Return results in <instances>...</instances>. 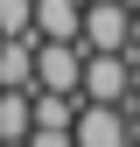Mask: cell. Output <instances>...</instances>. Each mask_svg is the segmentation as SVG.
<instances>
[{"instance_id": "cell-1", "label": "cell", "mask_w": 140, "mask_h": 147, "mask_svg": "<svg viewBox=\"0 0 140 147\" xmlns=\"http://www.w3.org/2000/svg\"><path fill=\"white\" fill-rule=\"evenodd\" d=\"M133 35H140V21H133L126 0H84V28H77L84 56H98V49H133Z\"/></svg>"}, {"instance_id": "cell-2", "label": "cell", "mask_w": 140, "mask_h": 147, "mask_svg": "<svg viewBox=\"0 0 140 147\" xmlns=\"http://www.w3.org/2000/svg\"><path fill=\"white\" fill-rule=\"evenodd\" d=\"M133 84H140V70H133L126 49H98V56H84V84H77V91H84L91 105H126Z\"/></svg>"}, {"instance_id": "cell-3", "label": "cell", "mask_w": 140, "mask_h": 147, "mask_svg": "<svg viewBox=\"0 0 140 147\" xmlns=\"http://www.w3.org/2000/svg\"><path fill=\"white\" fill-rule=\"evenodd\" d=\"M70 133H77V147H133V119H126V105H91L84 98Z\"/></svg>"}, {"instance_id": "cell-4", "label": "cell", "mask_w": 140, "mask_h": 147, "mask_svg": "<svg viewBox=\"0 0 140 147\" xmlns=\"http://www.w3.org/2000/svg\"><path fill=\"white\" fill-rule=\"evenodd\" d=\"M35 84L42 91H77L84 84V49L77 42H35Z\"/></svg>"}, {"instance_id": "cell-5", "label": "cell", "mask_w": 140, "mask_h": 147, "mask_svg": "<svg viewBox=\"0 0 140 147\" xmlns=\"http://www.w3.org/2000/svg\"><path fill=\"white\" fill-rule=\"evenodd\" d=\"M0 91H35V35H0Z\"/></svg>"}, {"instance_id": "cell-6", "label": "cell", "mask_w": 140, "mask_h": 147, "mask_svg": "<svg viewBox=\"0 0 140 147\" xmlns=\"http://www.w3.org/2000/svg\"><path fill=\"white\" fill-rule=\"evenodd\" d=\"M84 28V0H35V35L42 42H77Z\"/></svg>"}, {"instance_id": "cell-7", "label": "cell", "mask_w": 140, "mask_h": 147, "mask_svg": "<svg viewBox=\"0 0 140 147\" xmlns=\"http://www.w3.org/2000/svg\"><path fill=\"white\" fill-rule=\"evenodd\" d=\"M84 112V91H42L35 84V126H77Z\"/></svg>"}, {"instance_id": "cell-8", "label": "cell", "mask_w": 140, "mask_h": 147, "mask_svg": "<svg viewBox=\"0 0 140 147\" xmlns=\"http://www.w3.org/2000/svg\"><path fill=\"white\" fill-rule=\"evenodd\" d=\"M35 126V91H0V140H28Z\"/></svg>"}, {"instance_id": "cell-9", "label": "cell", "mask_w": 140, "mask_h": 147, "mask_svg": "<svg viewBox=\"0 0 140 147\" xmlns=\"http://www.w3.org/2000/svg\"><path fill=\"white\" fill-rule=\"evenodd\" d=\"M0 35H35V0H0Z\"/></svg>"}, {"instance_id": "cell-10", "label": "cell", "mask_w": 140, "mask_h": 147, "mask_svg": "<svg viewBox=\"0 0 140 147\" xmlns=\"http://www.w3.org/2000/svg\"><path fill=\"white\" fill-rule=\"evenodd\" d=\"M28 147H77L70 126H28Z\"/></svg>"}, {"instance_id": "cell-11", "label": "cell", "mask_w": 140, "mask_h": 147, "mask_svg": "<svg viewBox=\"0 0 140 147\" xmlns=\"http://www.w3.org/2000/svg\"><path fill=\"white\" fill-rule=\"evenodd\" d=\"M126 119H133V126H140V84H133V98H126Z\"/></svg>"}, {"instance_id": "cell-12", "label": "cell", "mask_w": 140, "mask_h": 147, "mask_svg": "<svg viewBox=\"0 0 140 147\" xmlns=\"http://www.w3.org/2000/svg\"><path fill=\"white\" fill-rule=\"evenodd\" d=\"M126 56H133V70H140V35H133V49H126Z\"/></svg>"}, {"instance_id": "cell-13", "label": "cell", "mask_w": 140, "mask_h": 147, "mask_svg": "<svg viewBox=\"0 0 140 147\" xmlns=\"http://www.w3.org/2000/svg\"><path fill=\"white\" fill-rule=\"evenodd\" d=\"M0 147H28V140H0Z\"/></svg>"}, {"instance_id": "cell-14", "label": "cell", "mask_w": 140, "mask_h": 147, "mask_svg": "<svg viewBox=\"0 0 140 147\" xmlns=\"http://www.w3.org/2000/svg\"><path fill=\"white\" fill-rule=\"evenodd\" d=\"M133 21H140V0H133Z\"/></svg>"}, {"instance_id": "cell-15", "label": "cell", "mask_w": 140, "mask_h": 147, "mask_svg": "<svg viewBox=\"0 0 140 147\" xmlns=\"http://www.w3.org/2000/svg\"><path fill=\"white\" fill-rule=\"evenodd\" d=\"M133 147H140V126H133Z\"/></svg>"}, {"instance_id": "cell-16", "label": "cell", "mask_w": 140, "mask_h": 147, "mask_svg": "<svg viewBox=\"0 0 140 147\" xmlns=\"http://www.w3.org/2000/svg\"><path fill=\"white\" fill-rule=\"evenodd\" d=\"M126 7H133V0H126Z\"/></svg>"}]
</instances>
